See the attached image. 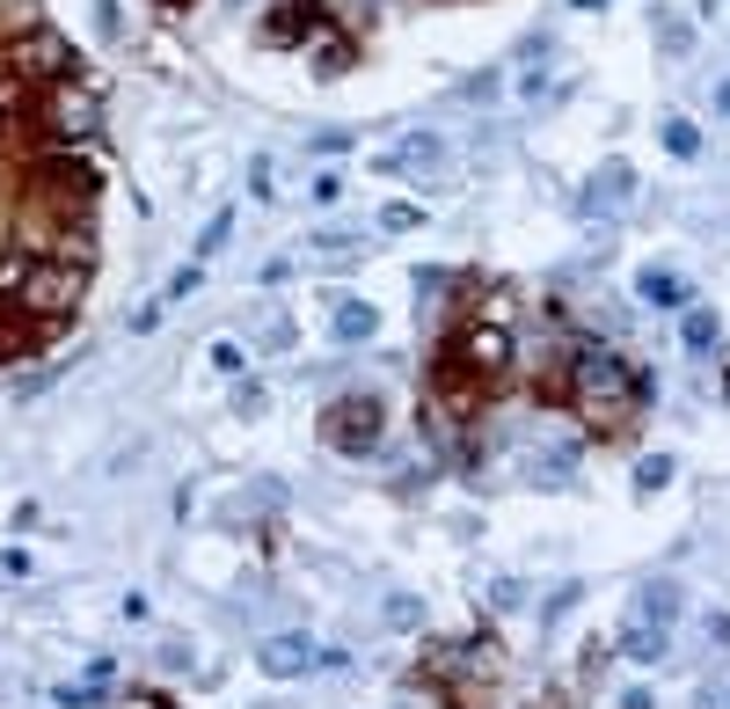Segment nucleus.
<instances>
[{
    "label": "nucleus",
    "instance_id": "obj_29",
    "mask_svg": "<svg viewBox=\"0 0 730 709\" xmlns=\"http://www.w3.org/2000/svg\"><path fill=\"white\" fill-rule=\"evenodd\" d=\"M716 110H723V118H730V81H716Z\"/></svg>",
    "mask_w": 730,
    "mask_h": 709
},
{
    "label": "nucleus",
    "instance_id": "obj_1",
    "mask_svg": "<svg viewBox=\"0 0 730 709\" xmlns=\"http://www.w3.org/2000/svg\"><path fill=\"white\" fill-rule=\"evenodd\" d=\"M650 395H658V381H650L628 352H614V344H577L570 366H562V403H570L599 439L636 432V417L650 409Z\"/></svg>",
    "mask_w": 730,
    "mask_h": 709
},
{
    "label": "nucleus",
    "instance_id": "obj_22",
    "mask_svg": "<svg viewBox=\"0 0 730 709\" xmlns=\"http://www.w3.org/2000/svg\"><path fill=\"white\" fill-rule=\"evenodd\" d=\"M234 409H242V417L271 409V388H263V381H242V373H234Z\"/></svg>",
    "mask_w": 730,
    "mask_h": 709
},
{
    "label": "nucleus",
    "instance_id": "obj_11",
    "mask_svg": "<svg viewBox=\"0 0 730 709\" xmlns=\"http://www.w3.org/2000/svg\"><path fill=\"white\" fill-rule=\"evenodd\" d=\"M307 249L322 256V264H344V256H358V249H365V234L358 227H322V234H307Z\"/></svg>",
    "mask_w": 730,
    "mask_h": 709
},
{
    "label": "nucleus",
    "instance_id": "obj_12",
    "mask_svg": "<svg viewBox=\"0 0 730 709\" xmlns=\"http://www.w3.org/2000/svg\"><path fill=\"white\" fill-rule=\"evenodd\" d=\"M249 337H256L263 352H293V315H285V307H263V315L249 322Z\"/></svg>",
    "mask_w": 730,
    "mask_h": 709
},
{
    "label": "nucleus",
    "instance_id": "obj_16",
    "mask_svg": "<svg viewBox=\"0 0 730 709\" xmlns=\"http://www.w3.org/2000/svg\"><path fill=\"white\" fill-rule=\"evenodd\" d=\"M679 337H687V352H709V344H716V307H694V301H687V322H679Z\"/></svg>",
    "mask_w": 730,
    "mask_h": 709
},
{
    "label": "nucleus",
    "instance_id": "obj_14",
    "mask_svg": "<svg viewBox=\"0 0 730 709\" xmlns=\"http://www.w3.org/2000/svg\"><path fill=\"white\" fill-rule=\"evenodd\" d=\"M103 680H110V666H95L81 688H73V680H67V688H52V702L59 709H103Z\"/></svg>",
    "mask_w": 730,
    "mask_h": 709
},
{
    "label": "nucleus",
    "instance_id": "obj_15",
    "mask_svg": "<svg viewBox=\"0 0 730 709\" xmlns=\"http://www.w3.org/2000/svg\"><path fill=\"white\" fill-rule=\"evenodd\" d=\"M658 52L687 59V52H694V22H687V16H658Z\"/></svg>",
    "mask_w": 730,
    "mask_h": 709
},
{
    "label": "nucleus",
    "instance_id": "obj_30",
    "mask_svg": "<svg viewBox=\"0 0 730 709\" xmlns=\"http://www.w3.org/2000/svg\"><path fill=\"white\" fill-rule=\"evenodd\" d=\"M723 403H730V358H723Z\"/></svg>",
    "mask_w": 730,
    "mask_h": 709
},
{
    "label": "nucleus",
    "instance_id": "obj_8",
    "mask_svg": "<svg viewBox=\"0 0 730 709\" xmlns=\"http://www.w3.org/2000/svg\"><path fill=\"white\" fill-rule=\"evenodd\" d=\"M621 651L636 658V666H658V658L672 651V629H665V621H636V615H628V629H621Z\"/></svg>",
    "mask_w": 730,
    "mask_h": 709
},
{
    "label": "nucleus",
    "instance_id": "obj_21",
    "mask_svg": "<svg viewBox=\"0 0 730 709\" xmlns=\"http://www.w3.org/2000/svg\"><path fill=\"white\" fill-rule=\"evenodd\" d=\"M381 227H387V234H409V227H424V205H409V197H402V205H381Z\"/></svg>",
    "mask_w": 730,
    "mask_h": 709
},
{
    "label": "nucleus",
    "instance_id": "obj_23",
    "mask_svg": "<svg viewBox=\"0 0 730 709\" xmlns=\"http://www.w3.org/2000/svg\"><path fill=\"white\" fill-rule=\"evenodd\" d=\"M197 285H205V264H197V256H191V264H183V271H175V278H169V293H161V301H191Z\"/></svg>",
    "mask_w": 730,
    "mask_h": 709
},
{
    "label": "nucleus",
    "instance_id": "obj_2",
    "mask_svg": "<svg viewBox=\"0 0 730 709\" xmlns=\"http://www.w3.org/2000/svg\"><path fill=\"white\" fill-rule=\"evenodd\" d=\"M381 432H387L381 395H336V403L322 409V439H329L336 454H373Z\"/></svg>",
    "mask_w": 730,
    "mask_h": 709
},
{
    "label": "nucleus",
    "instance_id": "obj_3",
    "mask_svg": "<svg viewBox=\"0 0 730 709\" xmlns=\"http://www.w3.org/2000/svg\"><path fill=\"white\" fill-rule=\"evenodd\" d=\"M387 176H417V183H446V140L438 132H402L395 154H381Z\"/></svg>",
    "mask_w": 730,
    "mask_h": 709
},
{
    "label": "nucleus",
    "instance_id": "obj_18",
    "mask_svg": "<svg viewBox=\"0 0 730 709\" xmlns=\"http://www.w3.org/2000/svg\"><path fill=\"white\" fill-rule=\"evenodd\" d=\"M672 454H650V462H636V497H658L665 490V483H672Z\"/></svg>",
    "mask_w": 730,
    "mask_h": 709
},
{
    "label": "nucleus",
    "instance_id": "obj_24",
    "mask_svg": "<svg viewBox=\"0 0 730 709\" xmlns=\"http://www.w3.org/2000/svg\"><path fill=\"white\" fill-rule=\"evenodd\" d=\"M307 197H314V205H336V197H344V176H336V169H322V176L307 183Z\"/></svg>",
    "mask_w": 730,
    "mask_h": 709
},
{
    "label": "nucleus",
    "instance_id": "obj_26",
    "mask_svg": "<svg viewBox=\"0 0 730 709\" xmlns=\"http://www.w3.org/2000/svg\"><path fill=\"white\" fill-rule=\"evenodd\" d=\"M249 197H271V154L249 161Z\"/></svg>",
    "mask_w": 730,
    "mask_h": 709
},
{
    "label": "nucleus",
    "instance_id": "obj_32",
    "mask_svg": "<svg viewBox=\"0 0 730 709\" xmlns=\"http://www.w3.org/2000/svg\"><path fill=\"white\" fill-rule=\"evenodd\" d=\"M395 709H417V702H395Z\"/></svg>",
    "mask_w": 730,
    "mask_h": 709
},
{
    "label": "nucleus",
    "instance_id": "obj_25",
    "mask_svg": "<svg viewBox=\"0 0 730 709\" xmlns=\"http://www.w3.org/2000/svg\"><path fill=\"white\" fill-rule=\"evenodd\" d=\"M212 366H220V373H242V366H249V352H242L234 337H220V344H212Z\"/></svg>",
    "mask_w": 730,
    "mask_h": 709
},
{
    "label": "nucleus",
    "instance_id": "obj_33",
    "mask_svg": "<svg viewBox=\"0 0 730 709\" xmlns=\"http://www.w3.org/2000/svg\"><path fill=\"white\" fill-rule=\"evenodd\" d=\"M723 709H730V695H723Z\"/></svg>",
    "mask_w": 730,
    "mask_h": 709
},
{
    "label": "nucleus",
    "instance_id": "obj_10",
    "mask_svg": "<svg viewBox=\"0 0 730 709\" xmlns=\"http://www.w3.org/2000/svg\"><path fill=\"white\" fill-rule=\"evenodd\" d=\"M329 330H336V344H365L373 330H381V307H373V301H336Z\"/></svg>",
    "mask_w": 730,
    "mask_h": 709
},
{
    "label": "nucleus",
    "instance_id": "obj_17",
    "mask_svg": "<svg viewBox=\"0 0 730 709\" xmlns=\"http://www.w3.org/2000/svg\"><path fill=\"white\" fill-rule=\"evenodd\" d=\"M226 242H234V205H226V213H212V220H205V234H197V264H212V256H220Z\"/></svg>",
    "mask_w": 730,
    "mask_h": 709
},
{
    "label": "nucleus",
    "instance_id": "obj_4",
    "mask_svg": "<svg viewBox=\"0 0 730 709\" xmlns=\"http://www.w3.org/2000/svg\"><path fill=\"white\" fill-rule=\"evenodd\" d=\"M314 658H322V651H314V637H307V629H278L271 644H256V666H263L271 680H300V673L314 666Z\"/></svg>",
    "mask_w": 730,
    "mask_h": 709
},
{
    "label": "nucleus",
    "instance_id": "obj_27",
    "mask_svg": "<svg viewBox=\"0 0 730 709\" xmlns=\"http://www.w3.org/2000/svg\"><path fill=\"white\" fill-rule=\"evenodd\" d=\"M614 709H658V695H650V688H621V695H614Z\"/></svg>",
    "mask_w": 730,
    "mask_h": 709
},
{
    "label": "nucleus",
    "instance_id": "obj_13",
    "mask_svg": "<svg viewBox=\"0 0 730 709\" xmlns=\"http://www.w3.org/2000/svg\"><path fill=\"white\" fill-rule=\"evenodd\" d=\"M526 468H534L540 483H570V468H577V446H534V454H526Z\"/></svg>",
    "mask_w": 730,
    "mask_h": 709
},
{
    "label": "nucleus",
    "instance_id": "obj_5",
    "mask_svg": "<svg viewBox=\"0 0 730 709\" xmlns=\"http://www.w3.org/2000/svg\"><path fill=\"white\" fill-rule=\"evenodd\" d=\"M322 30H329V8H322V0H285V8H271V22H263L271 44H300V37H322Z\"/></svg>",
    "mask_w": 730,
    "mask_h": 709
},
{
    "label": "nucleus",
    "instance_id": "obj_31",
    "mask_svg": "<svg viewBox=\"0 0 730 709\" xmlns=\"http://www.w3.org/2000/svg\"><path fill=\"white\" fill-rule=\"evenodd\" d=\"M161 8H191V0H161Z\"/></svg>",
    "mask_w": 730,
    "mask_h": 709
},
{
    "label": "nucleus",
    "instance_id": "obj_9",
    "mask_svg": "<svg viewBox=\"0 0 730 709\" xmlns=\"http://www.w3.org/2000/svg\"><path fill=\"white\" fill-rule=\"evenodd\" d=\"M679 607H687V592H679L672 578H650V586H636V621H665V629H672Z\"/></svg>",
    "mask_w": 730,
    "mask_h": 709
},
{
    "label": "nucleus",
    "instance_id": "obj_19",
    "mask_svg": "<svg viewBox=\"0 0 730 709\" xmlns=\"http://www.w3.org/2000/svg\"><path fill=\"white\" fill-rule=\"evenodd\" d=\"M665 154H679V161H694L701 154V132L687 118H665Z\"/></svg>",
    "mask_w": 730,
    "mask_h": 709
},
{
    "label": "nucleus",
    "instance_id": "obj_20",
    "mask_svg": "<svg viewBox=\"0 0 730 709\" xmlns=\"http://www.w3.org/2000/svg\"><path fill=\"white\" fill-rule=\"evenodd\" d=\"M417 621H424L417 592H387V629H417Z\"/></svg>",
    "mask_w": 730,
    "mask_h": 709
},
{
    "label": "nucleus",
    "instance_id": "obj_28",
    "mask_svg": "<svg viewBox=\"0 0 730 709\" xmlns=\"http://www.w3.org/2000/svg\"><path fill=\"white\" fill-rule=\"evenodd\" d=\"M709 644H716V651H730V615H709Z\"/></svg>",
    "mask_w": 730,
    "mask_h": 709
},
{
    "label": "nucleus",
    "instance_id": "obj_6",
    "mask_svg": "<svg viewBox=\"0 0 730 709\" xmlns=\"http://www.w3.org/2000/svg\"><path fill=\"white\" fill-rule=\"evenodd\" d=\"M628 197H636V169H628V161H607V169L585 183V213H607L614 220Z\"/></svg>",
    "mask_w": 730,
    "mask_h": 709
},
{
    "label": "nucleus",
    "instance_id": "obj_7",
    "mask_svg": "<svg viewBox=\"0 0 730 709\" xmlns=\"http://www.w3.org/2000/svg\"><path fill=\"white\" fill-rule=\"evenodd\" d=\"M636 301H643V307H687V301H694V285L679 278L672 264H643V271H636Z\"/></svg>",
    "mask_w": 730,
    "mask_h": 709
}]
</instances>
